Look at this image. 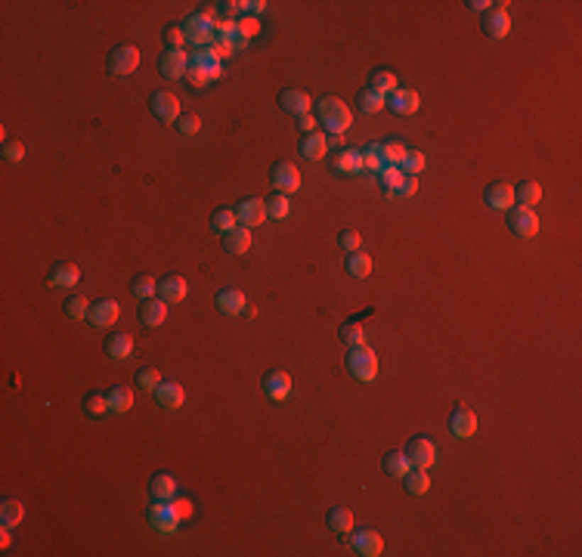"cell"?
<instances>
[{
    "label": "cell",
    "instance_id": "obj_39",
    "mask_svg": "<svg viewBox=\"0 0 582 557\" xmlns=\"http://www.w3.org/2000/svg\"><path fill=\"white\" fill-rule=\"evenodd\" d=\"M263 204H267V220H285L288 211H291V202H288L282 192L270 195V199H263Z\"/></svg>",
    "mask_w": 582,
    "mask_h": 557
},
{
    "label": "cell",
    "instance_id": "obj_53",
    "mask_svg": "<svg viewBox=\"0 0 582 557\" xmlns=\"http://www.w3.org/2000/svg\"><path fill=\"white\" fill-rule=\"evenodd\" d=\"M165 44H168V50H183L186 31L183 28H165Z\"/></svg>",
    "mask_w": 582,
    "mask_h": 557
},
{
    "label": "cell",
    "instance_id": "obj_9",
    "mask_svg": "<svg viewBox=\"0 0 582 557\" xmlns=\"http://www.w3.org/2000/svg\"><path fill=\"white\" fill-rule=\"evenodd\" d=\"M508 229L517 238H533L539 233V217L529 208H515L508 214Z\"/></svg>",
    "mask_w": 582,
    "mask_h": 557
},
{
    "label": "cell",
    "instance_id": "obj_8",
    "mask_svg": "<svg viewBox=\"0 0 582 557\" xmlns=\"http://www.w3.org/2000/svg\"><path fill=\"white\" fill-rule=\"evenodd\" d=\"M406 458L412 461V468H431L434 461H436V449H434V443L427 440V436H412L406 446Z\"/></svg>",
    "mask_w": 582,
    "mask_h": 557
},
{
    "label": "cell",
    "instance_id": "obj_43",
    "mask_svg": "<svg viewBox=\"0 0 582 557\" xmlns=\"http://www.w3.org/2000/svg\"><path fill=\"white\" fill-rule=\"evenodd\" d=\"M211 226H214V233H229V229H236L238 226V220H236V211H217L211 217Z\"/></svg>",
    "mask_w": 582,
    "mask_h": 557
},
{
    "label": "cell",
    "instance_id": "obj_51",
    "mask_svg": "<svg viewBox=\"0 0 582 557\" xmlns=\"http://www.w3.org/2000/svg\"><path fill=\"white\" fill-rule=\"evenodd\" d=\"M338 245L344 248V251H359V245H363V238H359L356 229H341V236H338Z\"/></svg>",
    "mask_w": 582,
    "mask_h": 557
},
{
    "label": "cell",
    "instance_id": "obj_57",
    "mask_svg": "<svg viewBox=\"0 0 582 557\" xmlns=\"http://www.w3.org/2000/svg\"><path fill=\"white\" fill-rule=\"evenodd\" d=\"M263 10H267V4H263V0H248L242 16H254V19H258V16H260Z\"/></svg>",
    "mask_w": 582,
    "mask_h": 557
},
{
    "label": "cell",
    "instance_id": "obj_44",
    "mask_svg": "<svg viewBox=\"0 0 582 557\" xmlns=\"http://www.w3.org/2000/svg\"><path fill=\"white\" fill-rule=\"evenodd\" d=\"M87 313H90V301H87V297L75 294V297H68V301H65V316H68V319H84Z\"/></svg>",
    "mask_w": 582,
    "mask_h": 557
},
{
    "label": "cell",
    "instance_id": "obj_41",
    "mask_svg": "<svg viewBox=\"0 0 582 557\" xmlns=\"http://www.w3.org/2000/svg\"><path fill=\"white\" fill-rule=\"evenodd\" d=\"M378 180H381V186H384V189H388V192L393 195V192H397V186L403 183V170H400V167H393V165H384V167L378 170Z\"/></svg>",
    "mask_w": 582,
    "mask_h": 557
},
{
    "label": "cell",
    "instance_id": "obj_54",
    "mask_svg": "<svg viewBox=\"0 0 582 557\" xmlns=\"http://www.w3.org/2000/svg\"><path fill=\"white\" fill-rule=\"evenodd\" d=\"M238 31H242V34H245V38H248V40H251V38H254V34H258V31H260V22H258V19H254V16H242V19H238Z\"/></svg>",
    "mask_w": 582,
    "mask_h": 557
},
{
    "label": "cell",
    "instance_id": "obj_24",
    "mask_svg": "<svg viewBox=\"0 0 582 557\" xmlns=\"http://www.w3.org/2000/svg\"><path fill=\"white\" fill-rule=\"evenodd\" d=\"M78 282H81V270L68 260L56 263V267L50 270V285L53 288H72V285H78Z\"/></svg>",
    "mask_w": 582,
    "mask_h": 557
},
{
    "label": "cell",
    "instance_id": "obj_40",
    "mask_svg": "<svg viewBox=\"0 0 582 557\" xmlns=\"http://www.w3.org/2000/svg\"><path fill=\"white\" fill-rule=\"evenodd\" d=\"M356 102H359V109H363L366 115H375V111H381L384 106H388V99H384L381 93H375V90H363L356 96Z\"/></svg>",
    "mask_w": 582,
    "mask_h": 557
},
{
    "label": "cell",
    "instance_id": "obj_19",
    "mask_svg": "<svg viewBox=\"0 0 582 557\" xmlns=\"http://www.w3.org/2000/svg\"><path fill=\"white\" fill-rule=\"evenodd\" d=\"M279 106H282V111H288V115H307L310 111V106H313V99L307 96L304 90H295V87H288V90H282L279 93Z\"/></svg>",
    "mask_w": 582,
    "mask_h": 557
},
{
    "label": "cell",
    "instance_id": "obj_59",
    "mask_svg": "<svg viewBox=\"0 0 582 557\" xmlns=\"http://www.w3.org/2000/svg\"><path fill=\"white\" fill-rule=\"evenodd\" d=\"M471 10H477V13H481V10H486V6H490V4H486V0H471Z\"/></svg>",
    "mask_w": 582,
    "mask_h": 557
},
{
    "label": "cell",
    "instance_id": "obj_12",
    "mask_svg": "<svg viewBox=\"0 0 582 557\" xmlns=\"http://www.w3.org/2000/svg\"><path fill=\"white\" fill-rule=\"evenodd\" d=\"M90 322L97 325V329H109V325L118 322V316H121V304L112 301V297H102V301H97L90 307Z\"/></svg>",
    "mask_w": 582,
    "mask_h": 557
},
{
    "label": "cell",
    "instance_id": "obj_1",
    "mask_svg": "<svg viewBox=\"0 0 582 557\" xmlns=\"http://www.w3.org/2000/svg\"><path fill=\"white\" fill-rule=\"evenodd\" d=\"M316 121H319L325 131H331L335 136H341V133L350 131V124H353V115H350V109H347L341 99L322 96L319 102H316Z\"/></svg>",
    "mask_w": 582,
    "mask_h": 557
},
{
    "label": "cell",
    "instance_id": "obj_4",
    "mask_svg": "<svg viewBox=\"0 0 582 557\" xmlns=\"http://www.w3.org/2000/svg\"><path fill=\"white\" fill-rule=\"evenodd\" d=\"M136 65H140V50H136L133 44H121V47H115L112 53H109V72L118 75V78L133 75Z\"/></svg>",
    "mask_w": 582,
    "mask_h": 557
},
{
    "label": "cell",
    "instance_id": "obj_21",
    "mask_svg": "<svg viewBox=\"0 0 582 557\" xmlns=\"http://www.w3.org/2000/svg\"><path fill=\"white\" fill-rule=\"evenodd\" d=\"M140 322L149 325V329H158L161 322H165L168 316V304L161 301V297H146V301H140Z\"/></svg>",
    "mask_w": 582,
    "mask_h": 557
},
{
    "label": "cell",
    "instance_id": "obj_42",
    "mask_svg": "<svg viewBox=\"0 0 582 557\" xmlns=\"http://www.w3.org/2000/svg\"><path fill=\"white\" fill-rule=\"evenodd\" d=\"M131 291H133V297H140V301H146V297H152L158 291V282L155 279H149V276H136L131 282Z\"/></svg>",
    "mask_w": 582,
    "mask_h": 557
},
{
    "label": "cell",
    "instance_id": "obj_55",
    "mask_svg": "<svg viewBox=\"0 0 582 557\" xmlns=\"http://www.w3.org/2000/svg\"><path fill=\"white\" fill-rule=\"evenodd\" d=\"M418 192V177H406L403 174V183L397 186V192L393 195H400V199H409V195H415Z\"/></svg>",
    "mask_w": 582,
    "mask_h": 557
},
{
    "label": "cell",
    "instance_id": "obj_5",
    "mask_svg": "<svg viewBox=\"0 0 582 557\" xmlns=\"http://www.w3.org/2000/svg\"><path fill=\"white\" fill-rule=\"evenodd\" d=\"M149 106H152V115H155L158 121H165V124H177V118L183 115V111H180V99H177L170 90L152 93Z\"/></svg>",
    "mask_w": 582,
    "mask_h": 557
},
{
    "label": "cell",
    "instance_id": "obj_32",
    "mask_svg": "<svg viewBox=\"0 0 582 557\" xmlns=\"http://www.w3.org/2000/svg\"><path fill=\"white\" fill-rule=\"evenodd\" d=\"M403 486H406L409 495H424L431 490V477H427L424 468H409L406 477H403Z\"/></svg>",
    "mask_w": 582,
    "mask_h": 557
},
{
    "label": "cell",
    "instance_id": "obj_7",
    "mask_svg": "<svg viewBox=\"0 0 582 557\" xmlns=\"http://www.w3.org/2000/svg\"><path fill=\"white\" fill-rule=\"evenodd\" d=\"M146 517H149V526L155 529V533H174L180 526V517H177V511L170 502H155Z\"/></svg>",
    "mask_w": 582,
    "mask_h": 557
},
{
    "label": "cell",
    "instance_id": "obj_14",
    "mask_svg": "<svg viewBox=\"0 0 582 557\" xmlns=\"http://www.w3.org/2000/svg\"><path fill=\"white\" fill-rule=\"evenodd\" d=\"M158 72L165 75V78H183V75L190 72V56H186L183 50H165L158 59Z\"/></svg>",
    "mask_w": 582,
    "mask_h": 557
},
{
    "label": "cell",
    "instance_id": "obj_47",
    "mask_svg": "<svg viewBox=\"0 0 582 557\" xmlns=\"http://www.w3.org/2000/svg\"><path fill=\"white\" fill-rule=\"evenodd\" d=\"M84 412L87 415H102V412H109V402H106V393H87L84 397Z\"/></svg>",
    "mask_w": 582,
    "mask_h": 557
},
{
    "label": "cell",
    "instance_id": "obj_10",
    "mask_svg": "<svg viewBox=\"0 0 582 557\" xmlns=\"http://www.w3.org/2000/svg\"><path fill=\"white\" fill-rule=\"evenodd\" d=\"M449 434L459 436V440H468V436L477 434V415L471 412L468 406H456L449 415Z\"/></svg>",
    "mask_w": 582,
    "mask_h": 557
},
{
    "label": "cell",
    "instance_id": "obj_35",
    "mask_svg": "<svg viewBox=\"0 0 582 557\" xmlns=\"http://www.w3.org/2000/svg\"><path fill=\"white\" fill-rule=\"evenodd\" d=\"M375 93H381V96H390L393 90H397V75L390 72V68H375L372 72V87Z\"/></svg>",
    "mask_w": 582,
    "mask_h": 557
},
{
    "label": "cell",
    "instance_id": "obj_17",
    "mask_svg": "<svg viewBox=\"0 0 582 557\" xmlns=\"http://www.w3.org/2000/svg\"><path fill=\"white\" fill-rule=\"evenodd\" d=\"M186 291H190L186 279L177 276V272H170V276H165V279L158 282V291H155V294H158L165 304H180V301L186 297Z\"/></svg>",
    "mask_w": 582,
    "mask_h": 557
},
{
    "label": "cell",
    "instance_id": "obj_13",
    "mask_svg": "<svg viewBox=\"0 0 582 557\" xmlns=\"http://www.w3.org/2000/svg\"><path fill=\"white\" fill-rule=\"evenodd\" d=\"M350 545H353V551L359 557H378L384 551V542L375 529H356V533L350 536Z\"/></svg>",
    "mask_w": 582,
    "mask_h": 557
},
{
    "label": "cell",
    "instance_id": "obj_22",
    "mask_svg": "<svg viewBox=\"0 0 582 557\" xmlns=\"http://www.w3.org/2000/svg\"><path fill=\"white\" fill-rule=\"evenodd\" d=\"M155 399H158V406H161V409L174 412V409L183 406L186 393H183V387H180V384H174V381H161L158 387H155Z\"/></svg>",
    "mask_w": 582,
    "mask_h": 557
},
{
    "label": "cell",
    "instance_id": "obj_52",
    "mask_svg": "<svg viewBox=\"0 0 582 557\" xmlns=\"http://www.w3.org/2000/svg\"><path fill=\"white\" fill-rule=\"evenodd\" d=\"M4 158L10 161V165H19V161L25 158V145L19 140H6L4 143Z\"/></svg>",
    "mask_w": 582,
    "mask_h": 557
},
{
    "label": "cell",
    "instance_id": "obj_28",
    "mask_svg": "<svg viewBox=\"0 0 582 557\" xmlns=\"http://www.w3.org/2000/svg\"><path fill=\"white\" fill-rule=\"evenodd\" d=\"M344 270L350 279H369L372 272V257L363 254V251H350L347 260H344Z\"/></svg>",
    "mask_w": 582,
    "mask_h": 557
},
{
    "label": "cell",
    "instance_id": "obj_31",
    "mask_svg": "<svg viewBox=\"0 0 582 557\" xmlns=\"http://www.w3.org/2000/svg\"><path fill=\"white\" fill-rule=\"evenodd\" d=\"M106 353L112 359H127L133 353V338H131V334H124V331L109 334V338H106Z\"/></svg>",
    "mask_w": 582,
    "mask_h": 557
},
{
    "label": "cell",
    "instance_id": "obj_30",
    "mask_svg": "<svg viewBox=\"0 0 582 557\" xmlns=\"http://www.w3.org/2000/svg\"><path fill=\"white\" fill-rule=\"evenodd\" d=\"M224 248L229 254H245L248 248H251V229H248V226L229 229V233L224 236Z\"/></svg>",
    "mask_w": 582,
    "mask_h": 557
},
{
    "label": "cell",
    "instance_id": "obj_58",
    "mask_svg": "<svg viewBox=\"0 0 582 557\" xmlns=\"http://www.w3.org/2000/svg\"><path fill=\"white\" fill-rule=\"evenodd\" d=\"M297 127H301L304 133H313V131H316V118L310 115V111H307V115H301V118H297Z\"/></svg>",
    "mask_w": 582,
    "mask_h": 557
},
{
    "label": "cell",
    "instance_id": "obj_25",
    "mask_svg": "<svg viewBox=\"0 0 582 557\" xmlns=\"http://www.w3.org/2000/svg\"><path fill=\"white\" fill-rule=\"evenodd\" d=\"M301 155L304 158H310V161H319V158H325V152H329V140L319 133V131H313V133H304L301 136Z\"/></svg>",
    "mask_w": 582,
    "mask_h": 557
},
{
    "label": "cell",
    "instance_id": "obj_27",
    "mask_svg": "<svg viewBox=\"0 0 582 557\" xmlns=\"http://www.w3.org/2000/svg\"><path fill=\"white\" fill-rule=\"evenodd\" d=\"M149 495H152L155 502L177 499V480L170 477V474H155V477H152V483H149Z\"/></svg>",
    "mask_w": 582,
    "mask_h": 557
},
{
    "label": "cell",
    "instance_id": "obj_49",
    "mask_svg": "<svg viewBox=\"0 0 582 557\" xmlns=\"http://www.w3.org/2000/svg\"><path fill=\"white\" fill-rule=\"evenodd\" d=\"M136 384L146 387V390H155L161 384V372H158V368H152V365H143L140 372H136Z\"/></svg>",
    "mask_w": 582,
    "mask_h": 557
},
{
    "label": "cell",
    "instance_id": "obj_18",
    "mask_svg": "<svg viewBox=\"0 0 582 557\" xmlns=\"http://www.w3.org/2000/svg\"><path fill=\"white\" fill-rule=\"evenodd\" d=\"M260 387H263V393H267L270 399H285L288 393H291V375L288 372H267L263 375V381H260Z\"/></svg>",
    "mask_w": 582,
    "mask_h": 557
},
{
    "label": "cell",
    "instance_id": "obj_34",
    "mask_svg": "<svg viewBox=\"0 0 582 557\" xmlns=\"http://www.w3.org/2000/svg\"><path fill=\"white\" fill-rule=\"evenodd\" d=\"M381 468H384V474H388V477H400V480H403L406 470L412 468V461L406 458V452H388L384 461H381Z\"/></svg>",
    "mask_w": 582,
    "mask_h": 557
},
{
    "label": "cell",
    "instance_id": "obj_6",
    "mask_svg": "<svg viewBox=\"0 0 582 557\" xmlns=\"http://www.w3.org/2000/svg\"><path fill=\"white\" fill-rule=\"evenodd\" d=\"M270 180H273V186H276L282 195L301 189V170L291 165V161H279V165H273Z\"/></svg>",
    "mask_w": 582,
    "mask_h": 557
},
{
    "label": "cell",
    "instance_id": "obj_29",
    "mask_svg": "<svg viewBox=\"0 0 582 557\" xmlns=\"http://www.w3.org/2000/svg\"><path fill=\"white\" fill-rule=\"evenodd\" d=\"M22 517H25V504L19 499H4L0 502V526L13 529V526L22 524Z\"/></svg>",
    "mask_w": 582,
    "mask_h": 557
},
{
    "label": "cell",
    "instance_id": "obj_20",
    "mask_svg": "<svg viewBox=\"0 0 582 557\" xmlns=\"http://www.w3.org/2000/svg\"><path fill=\"white\" fill-rule=\"evenodd\" d=\"M483 199L495 211H508L511 204H515V186L502 183V180H499V183H490V186H486V192H483Z\"/></svg>",
    "mask_w": 582,
    "mask_h": 557
},
{
    "label": "cell",
    "instance_id": "obj_3",
    "mask_svg": "<svg viewBox=\"0 0 582 557\" xmlns=\"http://www.w3.org/2000/svg\"><path fill=\"white\" fill-rule=\"evenodd\" d=\"M217 25L220 22H214L211 16H204L202 10L199 13H190L186 16V22H183V31H186V40H192L195 47H208L214 44V38H217Z\"/></svg>",
    "mask_w": 582,
    "mask_h": 557
},
{
    "label": "cell",
    "instance_id": "obj_46",
    "mask_svg": "<svg viewBox=\"0 0 582 557\" xmlns=\"http://www.w3.org/2000/svg\"><path fill=\"white\" fill-rule=\"evenodd\" d=\"M338 338L344 341L347 347H356V344H363V329H359V322H344L338 329Z\"/></svg>",
    "mask_w": 582,
    "mask_h": 557
},
{
    "label": "cell",
    "instance_id": "obj_23",
    "mask_svg": "<svg viewBox=\"0 0 582 557\" xmlns=\"http://www.w3.org/2000/svg\"><path fill=\"white\" fill-rule=\"evenodd\" d=\"M248 307V297L238 288H220L217 291V310L226 316H238Z\"/></svg>",
    "mask_w": 582,
    "mask_h": 557
},
{
    "label": "cell",
    "instance_id": "obj_36",
    "mask_svg": "<svg viewBox=\"0 0 582 557\" xmlns=\"http://www.w3.org/2000/svg\"><path fill=\"white\" fill-rule=\"evenodd\" d=\"M335 167L344 170V174H359L363 170V152L359 149H341L335 158Z\"/></svg>",
    "mask_w": 582,
    "mask_h": 557
},
{
    "label": "cell",
    "instance_id": "obj_16",
    "mask_svg": "<svg viewBox=\"0 0 582 557\" xmlns=\"http://www.w3.org/2000/svg\"><path fill=\"white\" fill-rule=\"evenodd\" d=\"M388 106L393 115H415L418 106H422V96H418L415 90H406V87H397L390 93V99H388Z\"/></svg>",
    "mask_w": 582,
    "mask_h": 557
},
{
    "label": "cell",
    "instance_id": "obj_26",
    "mask_svg": "<svg viewBox=\"0 0 582 557\" xmlns=\"http://www.w3.org/2000/svg\"><path fill=\"white\" fill-rule=\"evenodd\" d=\"M106 402H109V412L124 415V412H131V406H133V390L124 387V384H115V387L106 393Z\"/></svg>",
    "mask_w": 582,
    "mask_h": 557
},
{
    "label": "cell",
    "instance_id": "obj_56",
    "mask_svg": "<svg viewBox=\"0 0 582 557\" xmlns=\"http://www.w3.org/2000/svg\"><path fill=\"white\" fill-rule=\"evenodd\" d=\"M170 504H174V511H177L180 520H186L192 514V502L190 499H170Z\"/></svg>",
    "mask_w": 582,
    "mask_h": 557
},
{
    "label": "cell",
    "instance_id": "obj_11",
    "mask_svg": "<svg viewBox=\"0 0 582 557\" xmlns=\"http://www.w3.org/2000/svg\"><path fill=\"white\" fill-rule=\"evenodd\" d=\"M508 31H511V16L505 10V4H499L495 10H490L483 16V34L490 40H502Z\"/></svg>",
    "mask_w": 582,
    "mask_h": 557
},
{
    "label": "cell",
    "instance_id": "obj_37",
    "mask_svg": "<svg viewBox=\"0 0 582 557\" xmlns=\"http://www.w3.org/2000/svg\"><path fill=\"white\" fill-rule=\"evenodd\" d=\"M329 526L335 529V533H341V536L350 533V529H353V511H350V508H341V504H335V508L329 511Z\"/></svg>",
    "mask_w": 582,
    "mask_h": 557
},
{
    "label": "cell",
    "instance_id": "obj_2",
    "mask_svg": "<svg viewBox=\"0 0 582 557\" xmlns=\"http://www.w3.org/2000/svg\"><path fill=\"white\" fill-rule=\"evenodd\" d=\"M347 368L356 381L369 384V381H375V375H378V356H375L372 347L356 344V347H350V353H347Z\"/></svg>",
    "mask_w": 582,
    "mask_h": 557
},
{
    "label": "cell",
    "instance_id": "obj_50",
    "mask_svg": "<svg viewBox=\"0 0 582 557\" xmlns=\"http://www.w3.org/2000/svg\"><path fill=\"white\" fill-rule=\"evenodd\" d=\"M177 131L183 133V136H195V133L202 131V118L192 115V111H190V115H180V118H177Z\"/></svg>",
    "mask_w": 582,
    "mask_h": 557
},
{
    "label": "cell",
    "instance_id": "obj_38",
    "mask_svg": "<svg viewBox=\"0 0 582 557\" xmlns=\"http://www.w3.org/2000/svg\"><path fill=\"white\" fill-rule=\"evenodd\" d=\"M406 145L400 143V140H388V143H381V161L384 165H393V167H400L403 165V158H406Z\"/></svg>",
    "mask_w": 582,
    "mask_h": 557
},
{
    "label": "cell",
    "instance_id": "obj_45",
    "mask_svg": "<svg viewBox=\"0 0 582 557\" xmlns=\"http://www.w3.org/2000/svg\"><path fill=\"white\" fill-rule=\"evenodd\" d=\"M400 170H403L406 177H418V174L424 170V155H422L418 149H415V152L409 149V152H406V158H403V165H400Z\"/></svg>",
    "mask_w": 582,
    "mask_h": 557
},
{
    "label": "cell",
    "instance_id": "obj_33",
    "mask_svg": "<svg viewBox=\"0 0 582 557\" xmlns=\"http://www.w3.org/2000/svg\"><path fill=\"white\" fill-rule=\"evenodd\" d=\"M539 199H542V189H539V183H533V180H524V183L515 186V202L520 208L533 211V204H539Z\"/></svg>",
    "mask_w": 582,
    "mask_h": 557
},
{
    "label": "cell",
    "instance_id": "obj_48",
    "mask_svg": "<svg viewBox=\"0 0 582 557\" xmlns=\"http://www.w3.org/2000/svg\"><path fill=\"white\" fill-rule=\"evenodd\" d=\"M363 167L366 170H378L384 167V161H381V143H372V145H366V152H363Z\"/></svg>",
    "mask_w": 582,
    "mask_h": 557
},
{
    "label": "cell",
    "instance_id": "obj_15",
    "mask_svg": "<svg viewBox=\"0 0 582 557\" xmlns=\"http://www.w3.org/2000/svg\"><path fill=\"white\" fill-rule=\"evenodd\" d=\"M236 220L242 226H260L267 220V204H263V199H242L236 208Z\"/></svg>",
    "mask_w": 582,
    "mask_h": 557
}]
</instances>
